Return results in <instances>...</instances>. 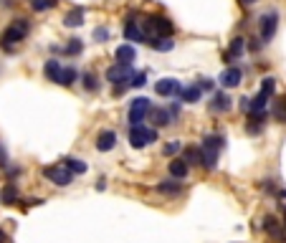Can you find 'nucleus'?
<instances>
[{
    "label": "nucleus",
    "instance_id": "1",
    "mask_svg": "<svg viewBox=\"0 0 286 243\" xmlns=\"http://www.w3.org/2000/svg\"><path fill=\"white\" fill-rule=\"evenodd\" d=\"M226 144L223 134H206L200 142V152H202V168L206 170H216L218 168V154Z\"/></svg>",
    "mask_w": 286,
    "mask_h": 243
},
{
    "label": "nucleus",
    "instance_id": "2",
    "mask_svg": "<svg viewBox=\"0 0 286 243\" xmlns=\"http://www.w3.org/2000/svg\"><path fill=\"white\" fill-rule=\"evenodd\" d=\"M28 30H30L28 20H26V18H16V20L3 30V36H0V46H3L6 51H10L16 44H20V40L28 36Z\"/></svg>",
    "mask_w": 286,
    "mask_h": 243
},
{
    "label": "nucleus",
    "instance_id": "3",
    "mask_svg": "<svg viewBox=\"0 0 286 243\" xmlns=\"http://www.w3.org/2000/svg\"><path fill=\"white\" fill-rule=\"evenodd\" d=\"M142 30L147 33V38H154V36H172V30H175V26L170 23V18H165V16H147L142 23ZM150 44V40H147Z\"/></svg>",
    "mask_w": 286,
    "mask_h": 243
},
{
    "label": "nucleus",
    "instance_id": "4",
    "mask_svg": "<svg viewBox=\"0 0 286 243\" xmlns=\"http://www.w3.org/2000/svg\"><path fill=\"white\" fill-rule=\"evenodd\" d=\"M157 142V130L154 127H147V124H134L130 127V144L134 150H142L147 144Z\"/></svg>",
    "mask_w": 286,
    "mask_h": 243
},
{
    "label": "nucleus",
    "instance_id": "5",
    "mask_svg": "<svg viewBox=\"0 0 286 243\" xmlns=\"http://www.w3.org/2000/svg\"><path fill=\"white\" fill-rule=\"evenodd\" d=\"M150 109H152V104H150L147 96H137V99H132V102H130V127H134V124H144L147 116H150Z\"/></svg>",
    "mask_w": 286,
    "mask_h": 243
},
{
    "label": "nucleus",
    "instance_id": "6",
    "mask_svg": "<svg viewBox=\"0 0 286 243\" xmlns=\"http://www.w3.org/2000/svg\"><path fill=\"white\" fill-rule=\"evenodd\" d=\"M44 178L46 180H51L54 185H61V188H66V185H71V180H74V172L64 165V162H58V165H48V168H44Z\"/></svg>",
    "mask_w": 286,
    "mask_h": 243
},
{
    "label": "nucleus",
    "instance_id": "7",
    "mask_svg": "<svg viewBox=\"0 0 286 243\" xmlns=\"http://www.w3.org/2000/svg\"><path fill=\"white\" fill-rule=\"evenodd\" d=\"M132 66L130 64H116V66H112L109 71H106V81H109V84H127V86H132L130 84V81H132Z\"/></svg>",
    "mask_w": 286,
    "mask_h": 243
},
{
    "label": "nucleus",
    "instance_id": "8",
    "mask_svg": "<svg viewBox=\"0 0 286 243\" xmlns=\"http://www.w3.org/2000/svg\"><path fill=\"white\" fill-rule=\"evenodd\" d=\"M154 92H157L160 96H180L182 86H180L178 78H160L157 84H154Z\"/></svg>",
    "mask_w": 286,
    "mask_h": 243
},
{
    "label": "nucleus",
    "instance_id": "9",
    "mask_svg": "<svg viewBox=\"0 0 286 243\" xmlns=\"http://www.w3.org/2000/svg\"><path fill=\"white\" fill-rule=\"evenodd\" d=\"M276 28H278V16L276 13H266L261 18V40L268 44V40L276 36Z\"/></svg>",
    "mask_w": 286,
    "mask_h": 243
},
{
    "label": "nucleus",
    "instance_id": "10",
    "mask_svg": "<svg viewBox=\"0 0 286 243\" xmlns=\"http://www.w3.org/2000/svg\"><path fill=\"white\" fill-rule=\"evenodd\" d=\"M147 119H152V124H154V127H170L172 122H175L172 114H170V109H162V106H152Z\"/></svg>",
    "mask_w": 286,
    "mask_h": 243
},
{
    "label": "nucleus",
    "instance_id": "11",
    "mask_svg": "<svg viewBox=\"0 0 286 243\" xmlns=\"http://www.w3.org/2000/svg\"><path fill=\"white\" fill-rule=\"evenodd\" d=\"M124 36H127V40H134V44H140V40H142V44H147V33L142 30V26H137V20L134 18H130L127 20V26H124Z\"/></svg>",
    "mask_w": 286,
    "mask_h": 243
},
{
    "label": "nucleus",
    "instance_id": "12",
    "mask_svg": "<svg viewBox=\"0 0 286 243\" xmlns=\"http://www.w3.org/2000/svg\"><path fill=\"white\" fill-rule=\"evenodd\" d=\"M240 78H243V74H240V68H236V66H230V68H226L223 74H220V84L226 86V89H233V86H238L240 84Z\"/></svg>",
    "mask_w": 286,
    "mask_h": 243
},
{
    "label": "nucleus",
    "instance_id": "13",
    "mask_svg": "<svg viewBox=\"0 0 286 243\" xmlns=\"http://www.w3.org/2000/svg\"><path fill=\"white\" fill-rule=\"evenodd\" d=\"M114 147H116V134H114L112 130L99 132V137H96V150H99V152H112Z\"/></svg>",
    "mask_w": 286,
    "mask_h": 243
},
{
    "label": "nucleus",
    "instance_id": "14",
    "mask_svg": "<svg viewBox=\"0 0 286 243\" xmlns=\"http://www.w3.org/2000/svg\"><path fill=\"white\" fill-rule=\"evenodd\" d=\"M230 109V96L226 92H216L213 99H210V112L220 114V112H228Z\"/></svg>",
    "mask_w": 286,
    "mask_h": 243
},
{
    "label": "nucleus",
    "instance_id": "15",
    "mask_svg": "<svg viewBox=\"0 0 286 243\" xmlns=\"http://www.w3.org/2000/svg\"><path fill=\"white\" fill-rule=\"evenodd\" d=\"M116 64H134V58H137V51H134V46H130V44H122L119 48H116Z\"/></svg>",
    "mask_w": 286,
    "mask_h": 243
},
{
    "label": "nucleus",
    "instance_id": "16",
    "mask_svg": "<svg viewBox=\"0 0 286 243\" xmlns=\"http://www.w3.org/2000/svg\"><path fill=\"white\" fill-rule=\"evenodd\" d=\"M188 170H190V165L185 162V157H175V160L170 162V175H172L175 180H185V178H188Z\"/></svg>",
    "mask_w": 286,
    "mask_h": 243
},
{
    "label": "nucleus",
    "instance_id": "17",
    "mask_svg": "<svg viewBox=\"0 0 286 243\" xmlns=\"http://www.w3.org/2000/svg\"><path fill=\"white\" fill-rule=\"evenodd\" d=\"M243 51H246V38H240V36H236V38L230 40V48L226 51V61L230 64L233 58L243 56Z\"/></svg>",
    "mask_w": 286,
    "mask_h": 243
},
{
    "label": "nucleus",
    "instance_id": "18",
    "mask_svg": "<svg viewBox=\"0 0 286 243\" xmlns=\"http://www.w3.org/2000/svg\"><path fill=\"white\" fill-rule=\"evenodd\" d=\"M150 46H152L154 51L168 54V51H172V48H175V40H172L170 36H154V38H150Z\"/></svg>",
    "mask_w": 286,
    "mask_h": 243
},
{
    "label": "nucleus",
    "instance_id": "19",
    "mask_svg": "<svg viewBox=\"0 0 286 243\" xmlns=\"http://www.w3.org/2000/svg\"><path fill=\"white\" fill-rule=\"evenodd\" d=\"M84 8H71L68 13H66V18H64V26L66 28H78L81 23H84Z\"/></svg>",
    "mask_w": 286,
    "mask_h": 243
},
{
    "label": "nucleus",
    "instance_id": "20",
    "mask_svg": "<svg viewBox=\"0 0 286 243\" xmlns=\"http://www.w3.org/2000/svg\"><path fill=\"white\" fill-rule=\"evenodd\" d=\"M61 162H64V165H66L74 175H84V172L89 170V165H86L84 160H78V157H66V160H61Z\"/></svg>",
    "mask_w": 286,
    "mask_h": 243
},
{
    "label": "nucleus",
    "instance_id": "21",
    "mask_svg": "<svg viewBox=\"0 0 286 243\" xmlns=\"http://www.w3.org/2000/svg\"><path fill=\"white\" fill-rule=\"evenodd\" d=\"M61 61H56V58H51V61H46V66H44V74L48 76V81H54V84H58V76H61Z\"/></svg>",
    "mask_w": 286,
    "mask_h": 243
},
{
    "label": "nucleus",
    "instance_id": "22",
    "mask_svg": "<svg viewBox=\"0 0 286 243\" xmlns=\"http://www.w3.org/2000/svg\"><path fill=\"white\" fill-rule=\"evenodd\" d=\"M182 157H185L188 165H200L202 168V152H200V147H185L182 150Z\"/></svg>",
    "mask_w": 286,
    "mask_h": 243
},
{
    "label": "nucleus",
    "instance_id": "23",
    "mask_svg": "<svg viewBox=\"0 0 286 243\" xmlns=\"http://www.w3.org/2000/svg\"><path fill=\"white\" fill-rule=\"evenodd\" d=\"M200 86H182V92H180V102H188V104H195V102H200Z\"/></svg>",
    "mask_w": 286,
    "mask_h": 243
},
{
    "label": "nucleus",
    "instance_id": "24",
    "mask_svg": "<svg viewBox=\"0 0 286 243\" xmlns=\"http://www.w3.org/2000/svg\"><path fill=\"white\" fill-rule=\"evenodd\" d=\"M18 200V188L13 182H8L3 188V192H0V202H6V206H13V202Z\"/></svg>",
    "mask_w": 286,
    "mask_h": 243
},
{
    "label": "nucleus",
    "instance_id": "25",
    "mask_svg": "<svg viewBox=\"0 0 286 243\" xmlns=\"http://www.w3.org/2000/svg\"><path fill=\"white\" fill-rule=\"evenodd\" d=\"M160 192H168V195H180L182 192V182H175V180H162L157 185Z\"/></svg>",
    "mask_w": 286,
    "mask_h": 243
},
{
    "label": "nucleus",
    "instance_id": "26",
    "mask_svg": "<svg viewBox=\"0 0 286 243\" xmlns=\"http://www.w3.org/2000/svg\"><path fill=\"white\" fill-rule=\"evenodd\" d=\"M268 99H271L268 94H261V92H258V96H254V99H251V112H266ZM251 112H248V114H251Z\"/></svg>",
    "mask_w": 286,
    "mask_h": 243
},
{
    "label": "nucleus",
    "instance_id": "27",
    "mask_svg": "<svg viewBox=\"0 0 286 243\" xmlns=\"http://www.w3.org/2000/svg\"><path fill=\"white\" fill-rule=\"evenodd\" d=\"M58 6V0H30V8L36 13H44V10H51Z\"/></svg>",
    "mask_w": 286,
    "mask_h": 243
},
{
    "label": "nucleus",
    "instance_id": "28",
    "mask_svg": "<svg viewBox=\"0 0 286 243\" xmlns=\"http://www.w3.org/2000/svg\"><path fill=\"white\" fill-rule=\"evenodd\" d=\"M76 78H78V71H76V68H64L61 76H58V84H61V86H71Z\"/></svg>",
    "mask_w": 286,
    "mask_h": 243
},
{
    "label": "nucleus",
    "instance_id": "29",
    "mask_svg": "<svg viewBox=\"0 0 286 243\" xmlns=\"http://www.w3.org/2000/svg\"><path fill=\"white\" fill-rule=\"evenodd\" d=\"M81 81H84V89H86V92H96V89H99V78H96L92 71L81 74Z\"/></svg>",
    "mask_w": 286,
    "mask_h": 243
},
{
    "label": "nucleus",
    "instance_id": "30",
    "mask_svg": "<svg viewBox=\"0 0 286 243\" xmlns=\"http://www.w3.org/2000/svg\"><path fill=\"white\" fill-rule=\"evenodd\" d=\"M81 48H84V44H81L78 38H71L68 44H66V46L61 48V51H64L66 56H76V54H81Z\"/></svg>",
    "mask_w": 286,
    "mask_h": 243
},
{
    "label": "nucleus",
    "instance_id": "31",
    "mask_svg": "<svg viewBox=\"0 0 286 243\" xmlns=\"http://www.w3.org/2000/svg\"><path fill=\"white\" fill-rule=\"evenodd\" d=\"M178 152H182V142L180 140H172V142H168L165 147H162V154H168V157H172Z\"/></svg>",
    "mask_w": 286,
    "mask_h": 243
},
{
    "label": "nucleus",
    "instance_id": "32",
    "mask_svg": "<svg viewBox=\"0 0 286 243\" xmlns=\"http://www.w3.org/2000/svg\"><path fill=\"white\" fill-rule=\"evenodd\" d=\"M274 92H276V78H274V76H266V78L261 81V94H268V96H271Z\"/></svg>",
    "mask_w": 286,
    "mask_h": 243
},
{
    "label": "nucleus",
    "instance_id": "33",
    "mask_svg": "<svg viewBox=\"0 0 286 243\" xmlns=\"http://www.w3.org/2000/svg\"><path fill=\"white\" fill-rule=\"evenodd\" d=\"M274 116H276L278 122H286V99H281V102H276V109H274Z\"/></svg>",
    "mask_w": 286,
    "mask_h": 243
},
{
    "label": "nucleus",
    "instance_id": "34",
    "mask_svg": "<svg viewBox=\"0 0 286 243\" xmlns=\"http://www.w3.org/2000/svg\"><path fill=\"white\" fill-rule=\"evenodd\" d=\"M130 84H132L134 89H140V86H144V84H147V74H144V71H140V74H134V76H132V81H130Z\"/></svg>",
    "mask_w": 286,
    "mask_h": 243
},
{
    "label": "nucleus",
    "instance_id": "35",
    "mask_svg": "<svg viewBox=\"0 0 286 243\" xmlns=\"http://www.w3.org/2000/svg\"><path fill=\"white\" fill-rule=\"evenodd\" d=\"M198 86H200V92H213L216 89V81L213 78H200Z\"/></svg>",
    "mask_w": 286,
    "mask_h": 243
},
{
    "label": "nucleus",
    "instance_id": "36",
    "mask_svg": "<svg viewBox=\"0 0 286 243\" xmlns=\"http://www.w3.org/2000/svg\"><path fill=\"white\" fill-rule=\"evenodd\" d=\"M94 38H96V40H106V38H109V30H106V28H96V30H94Z\"/></svg>",
    "mask_w": 286,
    "mask_h": 243
},
{
    "label": "nucleus",
    "instance_id": "37",
    "mask_svg": "<svg viewBox=\"0 0 286 243\" xmlns=\"http://www.w3.org/2000/svg\"><path fill=\"white\" fill-rule=\"evenodd\" d=\"M238 106H240V112H246V114H248V112H251V99H248V96H243Z\"/></svg>",
    "mask_w": 286,
    "mask_h": 243
},
{
    "label": "nucleus",
    "instance_id": "38",
    "mask_svg": "<svg viewBox=\"0 0 286 243\" xmlns=\"http://www.w3.org/2000/svg\"><path fill=\"white\" fill-rule=\"evenodd\" d=\"M8 165V154H6V150L0 147V168H6Z\"/></svg>",
    "mask_w": 286,
    "mask_h": 243
},
{
    "label": "nucleus",
    "instance_id": "39",
    "mask_svg": "<svg viewBox=\"0 0 286 243\" xmlns=\"http://www.w3.org/2000/svg\"><path fill=\"white\" fill-rule=\"evenodd\" d=\"M170 114H172V119H178V114H180V106H178V104H172V106H170Z\"/></svg>",
    "mask_w": 286,
    "mask_h": 243
},
{
    "label": "nucleus",
    "instance_id": "40",
    "mask_svg": "<svg viewBox=\"0 0 286 243\" xmlns=\"http://www.w3.org/2000/svg\"><path fill=\"white\" fill-rule=\"evenodd\" d=\"M240 3H246V6H254V3H256V0H240Z\"/></svg>",
    "mask_w": 286,
    "mask_h": 243
},
{
    "label": "nucleus",
    "instance_id": "41",
    "mask_svg": "<svg viewBox=\"0 0 286 243\" xmlns=\"http://www.w3.org/2000/svg\"><path fill=\"white\" fill-rule=\"evenodd\" d=\"M3 240H6V233H3V230H0V243H3Z\"/></svg>",
    "mask_w": 286,
    "mask_h": 243
},
{
    "label": "nucleus",
    "instance_id": "42",
    "mask_svg": "<svg viewBox=\"0 0 286 243\" xmlns=\"http://www.w3.org/2000/svg\"><path fill=\"white\" fill-rule=\"evenodd\" d=\"M284 228H286V213H284Z\"/></svg>",
    "mask_w": 286,
    "mask_h": 243
}]
</instances>
